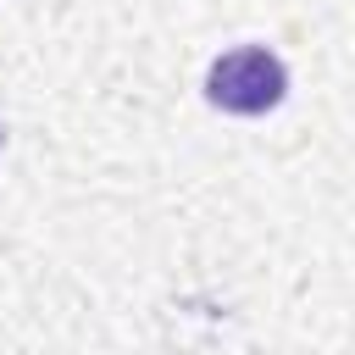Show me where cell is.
<instances>
[{"label": "cell", "instance_id": "1", "mask_svg": "<svg viewBox=\"0 0 355 355\" xmlns=\"http://www.w3.org/2000/svg\"><path fill=\"white\" fill-rule=\"evenodd\" d=\"M205 94L216 111H233V116H261L272 111L283 94H288V67L261 50V44H244V50H227L211 61L205 72Z\"/></svg>", "mask_w": 355, "mask_h": 355}]
</instances>
